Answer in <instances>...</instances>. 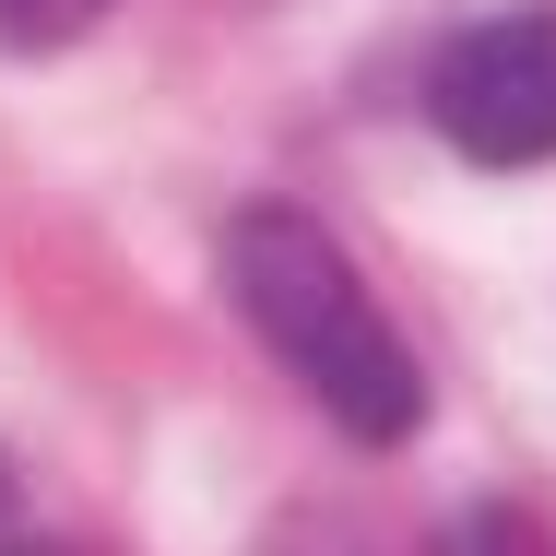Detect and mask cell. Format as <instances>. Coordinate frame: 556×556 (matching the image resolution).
Returning a JSON list of instances; mask_svg holds the SVG:
<instances>
[{"instance_id": "cell-1", "label": "cell", "mask_w": 556, "mask_h": 556, "mask_svg": "<svg viewBox=\"0 0 556 556\" xmlns=\"http://www.w3.org/2000/svg\"><path fill=\"white\" fill-rule=\"evenodd\" d=\"M225 285H237L249 332L308 379V403L332 415L343 439H367V450L415 439L427 379H415L403 332L379 320V296L355 285V261L332 249V225H320V214H296V202H249V214L225 225Z\"/></svg>"}, {"instance_id": "cell-2", "label": "cell", "mask_w": 556, "mask_h": 556, "mask_svg": "<svg viewBox=\"0 0 556 556\" xmlns=\"http://www.w3.org/2000/svg\"><path fill=\"white\" fill-rule=\"evenodd\" d=\"M427 118L473 166H545L556 154V12H497L450 36L427 72Z\"/></svg>"}, {"instance_id": "cell-3", "label": "cell", "mask_w": 556, "mask_h": 556, "mask_svg": "<svg viewBox=\"0 0 556 556\" xmlns=\"http://www.w3.org/2000/svg\"><path fill=\"white\" fill-rule=\"evenodd\" d=\"M439 556H556V545H545L533 509H473V521H450V533H439Z\"/></svg>"}, {"instance_id": "cell-4", "label": "cell", "mask_w": 556, "mask_h": 556, "mask_svg": "<svg viewBox=\"0 0 556 556\" xmlns=\"http://www.w3.org/2000/svg\"><path fill=\"white\" fill-rule=\"evenodd\" d=\"M108 0H0V36L12 48H60V36H84Z\"/></svg>"}, {"instance_id": "cell-5", "label": "cell", "mask_w": 556, "mask_h": 556, "mask_svg": "<svg viewBox=\"0 0 556 556\" xmlns=\"http://www.w3.org/2000/svg\"><path fill=\"white\" fill-rule=\"evenodd\" d=\"M0 556H84V545H0Z\"/></svg>"}, {"instance_id": "cell-6", "label": "cell", "mask_w": 556, "mask_h": 556, "mask_svg": "<svg viewBox=\"0 0 556 556\" xmlns=\"http://www.w3.org/2000/svg\"><path fill=\"white\" fill-rule=\"evenodd\" d=\"M0 545H12V473H0Z\"/></svg>"}]
</instances>
